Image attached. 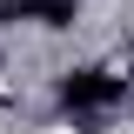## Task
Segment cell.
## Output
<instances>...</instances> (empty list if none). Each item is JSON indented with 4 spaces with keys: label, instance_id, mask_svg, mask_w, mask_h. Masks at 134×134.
<instances>
[{
    "label": "cell",
    "instance_id": "6da1fadb",
    "mask_svg": "<svg viewBox=\"0 0 134 134\" xmlns=\"http://www.w3.org/2000/svg\"><path fill=\"white\" fill-rule=\"evenodd\" d=\"M54 134H74V127H54Z\"/></svg>",
    "mask_w": 134,
    "mask_h": 134
}]
</instances>
